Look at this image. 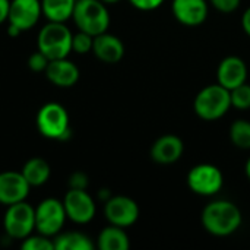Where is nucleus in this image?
<instances>
[{"mask_svg": "<svg viewBox=\"0 0 250 250\" xmlns=\"http://www.w3.org/2000/svg\"><path fill=\"white\" fill-rule=\"evenodd\" d=\"M111 196H113V195H111L110 189H101V190L98 192V198H100V201H103V202H107Z\"/></svg>", "mask_w": 250, "mask_h": 250, "instance_id": "obj_32", "label": "nucleus"}, {"mask_svg": "<svg viewBox=\"0 0 250 250\" xmlns=\"http://www.w3.org/2000/svg\"><path fill=\"white\" fill-rule=\"evenodd\" d=\"M231 107L237 110H249L250 108V83L245 82L240 86L230 91Z\"/></svg>", "mask_w": 250, "mask_h": 250, "instance_id": "obj_23", "label": "nucleus"}, {"mask_svg": "<svg viewBox=\"0 0 250 250\" xmlns=\"http://www.w3.org/2000/svg\"><path fill=\"white\" fill-rule=\"evenodd\" d=\"M245 173H246V177L249 179L250 182V158L246 161V166H245Z\"/></svg>", "mask_w": 250, "mask_h": 250, "instance_id": "obj_34", "label": "nucleus"}, {"mask_svg": "<svg viewBox=\"0 0 250 250\" xmlns=\"http://www.w3.org/2000/svg\"><path fill=\"white\" fill-rule=\"evenodd\" d=\"M3 229L7 239H26L35 230V208L26 201L9 205L3 217Z\"/></svg>", "mask_w": 250, "mask_h": 250, "instance_id": "obj_6", "label": "nucleus"}, {"mask_svg": "<svg viewBox=\"0 0 250 250\" xmlns=\"http://www.w3.org/2000/svg\"><path fill=\"white\" fill-rule=\"evenodd\" d=\"M21 173L23 174V177L26 179L31 188H40L48 182L51 176V168L44 158L32 157L23 164Z\"/></svg>", "mask_w": 250, "mask_h": 250, "instance_id": "obj_18", "label": "nucleus"}, {"mask_svg": "<svg viewBox=\"0 0 250 250\" xmlns=\"http://www.w3.org/2000/svg\"><path fill=\"white\" fill-rule=\"evenodd\" d=\"M29 183L21 171L0 173V204L9 207L12 204L25 201L29 193Z\"/></svg>", "mask_w": 250, "mask_h": 250, "instance_id": "obj_13", "label": "nucleus"}, {"mask_svg": "<svg viewBox=\"0 0 250 250\" xmlns=\"http://www.w3.org/2000/svg\"><path fill=\"white\" fill-rule=\"evenodd\" d=\"M10 9V0H0V23L7 21Z\"/></svg>", "mask_w": 250, "mask_h": 250, "instance_id": "obj_30", "label": "nucleus"}, {"mask_svg": "<svg viewBox=\"0 0 250 250\" xmlns=\"http://www.w3.org/2000/svg\"><path fill=\"white\" fill-rule=\"evenodd\" d=\"M89 185V179L86 176V173L83 171H73L69 179H67V186L69 189H81V190H86Z\"/></svg>", "mask_w": 250, "mask_h": 250, "instance_id": "obj_26", "label": "nucleus"}, {"mask_svg": "<svg viewBox=\"0 0 250 250\" xmlns=\"http://www.w3.org/2000/svg\"><path fill=\"white\" fill-rule=\"evenodd\" d=\"M21 249L23 250H54V242L51 237L42 234H31L22 240Z\"/></svg>", "mask_w": 250, "mask_h": 250, "instance_id": "obj_24", "label": "nucleus"}, {"mask_svg": "<svg viewBox=\"0 0 250 250\" xmlns=\"http://www.w3.org/2000/svg\"><path fill=\"white\" fill-rule=\"evenodd\" d=\"M37 129L41 136L53 141H66L72 135L67 110L59 103L44 104L35 117Z\"/></svg>", "mask_w": 250, "mask_h": 250, "instance_id": "obj_5", "label": "nucleus"}, {"mask_svg": "<svg viewBox=\"0 0 250 250\" xmlns=\"http://www.w3.org/2000/svg\"><path fill=\"white\" fill-rule=\"evenodd\" d=\"M7 34H9L10 37H18V35L22 34V31H21L19 28H16L15 25H10V23H9V26H7Z\"/></svg>", "mask_w": 250, "mask_h": 250, "instance_id": "obj_33", "label": "nucleus"}, {"mask_svg": "<svg viewBox=\"0 0 250 250\" xmlns=\"http://www.w3.org/2000/svg\"><path fill=\"white\" fill-rule=\"evenodd\" d=\"M101 1H104L105 4H113V3H117V1H120V0H101Z\"/></svg>", "mask_w": 250, "mask_h": 250, "instance_id": "obj_35", "label": "nucleus"}, {"mask_svg": "<svg viewBox=\"0 0 250 250\" xmlns=\"http://www.w3.org/2000/svg\"><path fill=\"white\" fill-rule=\"evenodd\" d=\"M202 227L215 237H227L234 234L243 221L240 208L226 199H217L209 202L201 215Z\"/></svg>", "mask_w": 250, "mask_h": 250, "instance_id": "obj_1", "label": "nucleus"}, {"mask_svg": "<svg viewBox=\"0 0 250 250\" xmlns=\"http://www.w3.org/2000/svg\"><path fill=\"white\" fill-rule=\"evenodd\" d=\"M63 205L67 220L75 224L91 223L97 212V205L92 196L81 189H69L63 198Z\"/></svg>", "mask_w": 250, "mask_h": 250, "instance_id": "obj_9", "label": "nucleus"}, {"mask_svg": "<svg viewBox=\"0 0 250 250\" xmlns=\"http://www.w3.org/2000/svg\"><path fill=\"white\" fill-rule=\"evenodd\" d=\"M129 3L142 12H151L155 10L158 7H161V4L164 3V0H129Z\"/></svg>", "mask_w": 250, "mask_h": 250, "instance_id": "obj_29", "label": "nucleus"}, {"mask_svg": "<svg viewBox=\"0 0 250 250\" xmlns=\"http://www.w3.org/2000/svg\"><path fill=\"white\" fill-rule=\"evenodd\" d=\"M97 248L100 250H127L130 248L129 236L126 234L125 229L110 224L100 231Z\"/></svg>", "mask_w": 250, "mask_h": 250, "instance_id": "obj_19", "label": "nucleus"}, {"mask_svg": "<svg viewBox=\"0 0 250 250\" xmlns=\"http://www.w3.org/2000/svg\"><path fill=\"white\" fill-rule=\"evenodd\" d=\"M67 220L63 201L56 198H45L35 207V231L47 236L54 237L57 236L64 223Z\"/></svg>", "mask_w": 250, "mask_h": 250, "instance_id": "obj_7", "label": "nucleus"}, {"mask_svg": "<svg viewBox=\"0 0 250 250\" xmlns=\"http://www.w3.org/2000/svg\"><path fill=\"white\" fill-rule=\"evenodd\" d=\"M185 151L183 141L173 133H167L160 136L151 146V158L154 163L168 166L177 163Z\"/></svg>", "mask_w": 250, "mask_h": 250, "instance_id": "obj_15", "label": "nucleus"}, {"mask_svg": "<svg viewBox=\"0 0 250 250\" xmlns=\"http://www.w3.org/2000/svg\"><path fill=\"white\" fill-rule=\"evenodd\" d=\"M230 141L239 149H250V122L239 119L230 126Z\"/></svg>", "mask_w": 250, "mask_h": 250, "instance_id": "obj_22", "label": "nucleus"}, {"mask_svg": "<svg viewBox=\"0 0 250 250\" xmlns=\"http://www.w3.org/2000/svg\"><path fill=\"white\" fill-rule=\"evenodd\" d=\"M230 108V91L218 82L202 88L193 100V110L196 116L205 122H215L224 117Z\"/></svg>", "mask_w": 250, "mask_h": 250, "instance_id": "obj_2", "label": "nucleus"}, {"mask_svg": "<svg viewBox=\"0 0 250 250\" xmlns=\"http://www.w3.org/2000/svg\"><path fill=\"white\" fill-rule=\"evenodd\" d=\"M76 0H41L42 15L51 22H66L72 18Z\"/></svg>", "mask_w": 250, "mask_h": 250, "instance_id": "obj_20", "label": "nucleus"}, {"mask_svg": "<svg viewBox=\"0 0 250 250\" xmlns=\"http://www.w3.org/2000/svg\"><path fill=\"white\" fill-rule=\"evenodd\" d=\"M209 3L223 13H231L239 9L242 0H209Z\"/></svg>", "mask_w": 250, "mask_h": 250, "instance_id": "obj_28", "label": "nucleus"}, {"mask_svg": "<svg viewBox=\"0 0 250 250\" xmlns=\"http://www.w3.org/2000/svg\"><path fill=\"white\" fill-rule=\"evenodd\" d=\"M72 31L64 22L45 23L37 37V47L48 60L64 59L72 53Z\"/></svg>", "mask_w": 250, "mask_h": 250, "instance_id": "obj_3", "label": "nucleus"}, {"mask_svg": "<svg viewBox=\"0 0 250 250\" xmlns=\"http://www.w3.org/2000/svg\"><path fill=\"white\" fill-rule=\"evenodd\" d=\"M92 53L103 63L114 64V63H119L123 59V56H125V44L119 37H116L113 34H108L105 31L103 34L94 37Z\"/></svg>", "mask_w": 250, "mask_h": 250, "instance_id": "obj_17", "label": "nucleus"}, {"mask_svg": "<svg viewBox=\"0 0 250 250\" xmlns=\"http://www.w3.org/2000/svg\"><path fill=\"white\" fill-rule=\"evenodd\" d=\"M54 250H92L95 246L92 240L79 231H67L59 233L53 237Z\"/></svg>", "mask_w": 250, "mask_h": 250, "instance_id": "obj_21", "label": "nucleus"}, {"mask_svg": "<svg viewBox=\"0 0 250 250\" xmlns=\"http://www.w3.org/2000/svg\"><path fill=\"white\" fill-rule=\"evenodd\" d=\"M208 0H173L171 13L185 26H199L208 18Z\"/></svg>", "mask_w": 250, "mask_h": 250, "instance_id": "obj_12", "label": "nucleus"}, {"mask_svg": "<svg viewBox=\"0 0 250 250\" xmlns=\"http://www.w3.org/2000/svg\"><path fill=\"white\" fill-rule=\"evenodd\" d=\"M48 59L41 53V51H35L32 53L29 57H28V67L32 70V72H44L47 64H48Z\"/></svg>", "mask_w": 250, "mask_h": 250, "instance_id": "obj_27", "label": "nucleus"}, {"mask_svg": "<svg viewBox=\"0 0 250 250\" xmlns=\"http://www.w3.org/2000/svg\"><path fill=\"white\" fill-rule=\"evenodd\" d=\"M44 73H45V78L59 88L73 86L79 81V76H81L79 67L73 62H70L67 57L50 60Z\"/></svg>", "mask_w": 250, "mask_h": 250, "instance_id": "obj_16", "label": "nucleus"}, {"mask_svg": "<svg viewBox=\"0 0 250 250\" xmlns=\"http://www.w3.org/2000/svg\"><path fill=\"white\" fill-rule=\"evenodd\" d=\"M248 79V66L239 56L224 57L217 67V81L229 91L240 86Z\"/></svg>", "mask_w": 250, "mask_h": 250, "instance_id": "obj_14", "label": "nucleus"}, {"mask_svg": "<svg viewBox=\"0 0 250 250\" xmlns=\"http://www.w3.org/2000/svg\"><path fill=\"white\" fill-rule=\"evenodd\" d=\"M72 19L79 31L92 37L105 32L110 26V13L101 0H76Z\"/></svg>", "mask_w": 250, "mask_h": 250, "instance_id": "obj_4", "label": "nucleus"}, {"mask_svg": "<svg viewBox=\"0 0 250 250\" xmlns=\"http://www.w3.org/2000/svg\"><path fill=\"white\" fill-rule=\"evenodd\" d=\"M92 44H94V37L83 31H79L76 34H73V37H72V51H75L78 54L91 53Z\"/></svg>", "mask_w": 250, "mask_h": 250, "instance_id": "obj_25", "label": "nucleus"}, {"mask_svg": "<svg viewBox=\"0 0 250 250\" xmlns=\"http://www.w3.org/2000/svg\"><path fill=\"white\" fill-rule=\"evenodd\" d=\"M104 215L111 226L127 229L138 221L139 207L132 198L116 195L104 202Z\"/></svg>", "mask_w": 250, "mask_h": 250, "instance_id": "obj_10", "label": "nucleus"}, {"mask_svg": "<svg viewBox=\"0 0 250 250\" xmlns=\"http://www.w3.org/2000/svg\"><path fill=\"white\" fill-rule=\"evenodd\" d=\"M189 189L199 196H214L224 186L223 171L214 164H198L192 167L186 177Z\"/></svg>", "mask_w": 250, "mask_h": 250, "instance_id": "obj_8", "label": "nucleus"}, {"mask_svg": "<svg viewBox=\"0 0 250 250\" xmlns=\"http://www.w3.org/2000/svg\"><path fill=\"white\" fill-rule=\"evenodd\" d=\"M41 15V0H10L7 22L23 32L34 28Z\"/></svg>", "mask_w": 250, "mask_h": 250, "instance_id": "obj_11", "label": "nucleus"}, {"mask_svg": "<svg viewBox=\"0 0 250 250\" xmlns=\"http://www.w3.org/2000/svg\"><path fill=\"white\" fill-rule=\"evenodd\" d=\"M242 28L246 32V35L250 37V7H248L242 15Z\"/></svg>", "mask_w": 250, "mask_h": 250, "instance_id": "obj_31", "label": "nucleus"}]
</instances>
